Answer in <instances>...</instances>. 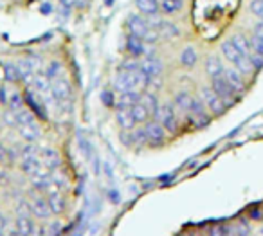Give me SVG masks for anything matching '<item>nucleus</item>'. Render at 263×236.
<instances>
[{"instance_id":"4","label":"nucleus","mask_w":263,"mask_h":236,"mask_svg":"<svg viewBox=\"0 0 263 236\" xmlns=\"http://www.w3.org/2000/svg\"><path fill=\"white\" fill-rule=\"evenodd\" d=\"M29 207H31V216L38 218V220H49L52 216V211L49 207V202L45 196H42V193H36L33 195L29 200Z\"/></svg>"},{"instance_id":"48","label":"nucleus","mask_w":263,"mask_h":236,"mask_svg":"<svg viewBox=\"0 0 263 236\" xmlns=\"http://www.w3.org/2000/svg\"><path fill=\"white\" fill-rule=\"evenodd\" d=\"M6 225H8V220H6V216L2 213H0V234H4V229Z\"/></svg>"},{"instance_id":"10","label":"nucleus","mask_w":263,"mask_h":236,"mask_svg":"<svg viewBox=\"0 0 263 236\" xmlns=\"http://www.w3.org/2000/svg\"><path fill=\"white\" fill-rule=\"evenodd\" d=\"M40 160H42V166L47 168L49 171H54L60 168L62 164V159H60V153L52 148H44L40 150Z\"/></svg>"},{"instance_id":"14","label":"nucleus","mask_w":263,"mask_h":236,"mask_svg":"<svg viewBox=\"0 0 263 236\" xmlns=\"http://www.w3.org/2000/svg\"><path fill=\"white\" fill-rule=\"evenodd\" d=\"M16 130H18L20 137H22L26 142H36L42 135L38 121L36 123H31V124H20V126H16Z\"/></svg>"},{"instance_id":"24","label":"nucleus","mask_w":263,"mask_h":236,"mask_svg":"<svg viewBox=\"0 0 263 236\" xmlns=\"http://www.w3.org/2000/svg\"><path fill=\"white\" fill-rule=\"evenodd\" d=\"M231 42L234 44V47L238 49V51L241 52L243 56H251V52H252V47H251V40H249L245 34H234L233 38H231Z\"/></svg>"},{"instance_id":"31","label":"nucleus","mask_w":263,"mask_h":236,"mask_svg":"<svg viewBox=\"0 0 263 236\" xmlns=\"http://www.w3.org/2000/svg\"><path fill=\"white\" fill-rule=\"evenodd\" d=\"M62 72H63V65L60 62H56V60H52V62H49V65L45 67V70H44V74L49 78V80H56V78H60L62 76Z\"/></svg>"},{"instance_id":"6","label":"nucleus","mask_w":263,"mask_h":236,"mask_svg":"<svg viewBox=\"0 0 263 236\" xmlns=\"http://www.w3.org/2000/svg\"><path fill=\"white\" fill-rule=\"evenodd\" d=\"M144 132H146V137H148V144L150 146H161V144H164V141H166V130H164V126H162L159 121H155V119H148L146 123H144Z\"/></svg>"},{"instance_id":"36","label":"nucleus","mask_w":263,"mask_h":236,"mask_svg":"<svg viewBox=\"0 0 263 236\" xmlns=\"http://www.w3.org/2000/svg\"><path fill=\"white\" fill-rule=\"evenodd\" d=\"M2 123L4 124H8V126H11V128H16L18 126V123H16V114L13 112V110H4V112H2Z\"/></svg>"},{"instance_id":"45","label":"nucleus","mask_w":263,"mask_h":236,"mask_svg":"<svg viewBox=\"0 0 263 236\" xmlns=\"http://www.w3.org/2000/svg\"><path fill=\"white\" fill-rule=\"evenodd\" d=\"M119 139H121V142H123L124 146H132V135H130V132H124V130H121Z\"/></svg>"},{"instance_id":"2","label":"nucleus","mask_w":263,"mask_h":236,"mask_svg":"<svg viewBox=\"0 0 263 236\" xmlns=\"http://www.w3.org/2000/svg\"><path fill=\"white\" fill-rule=\"evenodd\" d=\"M198 98L204 101V105L208 106V110L213 114L215 117H218V116H222L223 112L227 110V106H226V103L220 99V96L216 94L215 90L211 88V85H204V87H200V90H198Z\"/></svg>"},{"instance_id":"46","label":"nucleus","mask_w":263,"mask_h":236,"mask_svg":"<svg viewBox=\"0 0 263 236\" xmlns=\"http://www.w3.org/2000/svg\"><path fill=\"white\" fill-rule=\"evenodd\" d=\"M254 37H258L263 40V20H259V22L254 26Z\"/></svg>"},{"instance_id":"23","label":"nucleus","mask_w":263,"mask_h":236,"mask_svg":"<svg viewBox=\"0 0 263 236\" xmlns=\"http://www.w3.org/2000/svg\"><path fill=\"white\" fill-rule=\"evenodd\" d=\"M197 62H198V55H197V51H195L193 45L184 47L182 52H180V63H182V67L193 69V67L197 65Z\"/></svg>"},{"instance_id":"11","label":"nucleus","mask_w":263,"mask_h":236,"mask_svg":"<svg viewBox=\"0 0 263 236\" xmlns=\"http://www.w3.org/2000/svg\"><path fill=\"white\" fill-rule=\"evenodd\" d=\"M116 121H117V124H119L121 130H124V132H132L137 126L130 108H116Z\"/></svg>"},{"instance_id":"44","label":"nucleus","mask_w":263,"mask_h":236,"mask_svg":"<svg viewBox=\"0 0 263 236\" xmlns=\"http://www.w3.org/2000/svg\"><path fill=\"white\" fill-rule=\"evenodd\" d=\"M8 160H11V152L0 142V164H6Z\"/></svg>"},{"instance_id":"42","label":"nucleus","mask_w":263,"mask_h":236,"mask_svg":"<svg viewBox=\"0 0 263 236\" xmlns=\"http://www.w3.org/2000/svg\"><path fill=\"white\" fill-rule=\"evenodd\" d=\"M249 60H251V63H252V67H254V70H261V69H263V56H261V55H256V52H251Z\"/></svg>"},{"instance_id":"35","label":"nucleus","mask_w":263,"mask_h":236,"mask_svg":"<svg viewBox=\"0 0 263 236\" xmlns=\"http://www.w3.org/2000/svg\"><path fill=\"white\" fill-rule=\"evenodd\" d=\"M249 11L259 20H263V0H251L249 2Z\"/></svg>"},{"instance_id":"51","label":"nucleus","mask_w":263,"mask_h":236,"mask_svg":"<svg viewBox=\"0 0 263 236\" xmlns=\"http://www.w3.org/2000/svg\"><path fill=\"white\" fill-rule=\"evenodd\" d=\"M9 236H22V234H18V232H11Z\"/></svg>"},{"instance_id":"9","label":"nucleus","mask_w":263,"mask_h":236,"mask_svg":"<svg viewBox=\"0 0 263 236\" xmlns=\"http://www.w3.org/2000/svg\"><path fill=\"white\" fill-rule=\"evenodd\" d=\"M126 27H128V33H130L132 37H137V38H141V40H144V37L148 34V31L152 29V26L148 24V20H144L143 16H139V15L128 16Z\"/></svg>"},{"instance_id":"32","label":"nucleus","mask_w":263,"mask_h":236,"mask_svg":"<svg viewBox=\"0 0 263 236\" xmlns=\"http://www.w3.org/2000/svg\"><path fill=\"white\" fill-rule=\"evenodd\" d=\"M24 106H26L24 94H22V92H18V90H15V92H13V96H11V99H9V103H8V108L13 110V112H18V110H22Z\"/></svg>"},{"instance_id":"29","label":"nucleus","mask_w":263,"mask_h":236,"mask_svg":"<svg viewBox=\"0 0 263 236\" xmlns=\"http://www.w3.org/2000/svg\"><path fill=\"white\" fill-rule=\"evenodd\" d=\"M132 116H134V119H136L137 124H144L148 119H150V112H148L146 108H144L141 103H137V105L132 106Z\"/></svg>"},{"instance_id":"52","label":"nucleus","mask_w":263,"mask_h":236,"mask_svg":"<svg viewBox=\"0 0 263 236\" xmlns=\"http://www.w3.org/2000/svg\"><path fill=\"white\" fill-rule=\"evenodd\" d=\"M0 119H2V112H0Z\"/></svg>"},{"instance_id":"21","label":"nucleus","mask_w":263,"mask_h":236,"mask_svg":"<svg viewBox=\"0 0 263 236\" xmlns=\"http://www.w3.org/2000/svg\"><path fill=\"white\" fill-rule=\"evenodd\" d=\"M42 168V160L40 155H33V157H22V162H20V170L24 171L26 175H33L36 173L38 170Z\"/></svg>"},{"instance_id":"40","label":"nucleus","mask_w":263,"mask_h":236,"mask_svg":"<svg viewBox=\"0 0 263 236\" xmlns=\"http://www.w3.org/2000/svg\"><path fill=\"white\" fill-rule=\"evenodd\" d=\"M16 213H18V216H31L29 202H27V200H22V202L16 206Z\"/></svg>"},{"instance_id":"5","label":"nucleus","mask_w":263,"mask_h":236,"mask_svg":"<svg viewBox=\"0 0 263 236\" xmlns=\"http://www.w3.org/2000/svg\"><path fill=\"white\" fill-rule=\"evenodd\" d=\"M211 88L220 96V99L226 103L227 108H229V106H233L234 103H236V96L238 94L229 87V85H227V81L223 80V76L211 78Z\"/></svg>"},{"instance_id":"12","label":"nucleus","mask_w":263,"mask_h":236,"mask_svg":"<svg viewBox=\"0 0 263 236\" xmlns=\"http://www.w3.org/2000/svg\"><path fill=\"white\" fill-rule=\"evenodd\" d=\"M141 72H143L148 80H150V78H159L162 72V62L154 58V56H150V58H146L144 62H141Z\"/></svg>"},{"instance_id":"3","label":"nucleus","mask_w":263,"mask_h":236,"mask_svg":"<svg viewBox=\"0 0 263 236\" xmlns=\"http://www.w3.org/2000/svg\"><path fill=\"white\" fill-rule=\"evenodd\" d=\"M24 101H26V108H29L31 112H33L34 116H36V119L45 121L49 117L47 106H45V103L42 101V98L31 87L27 88L26 92H24Z\"/></svg>"},{"instance_id":"27","label":"nucleus","mask_w":263,"mask_h":236,"mask_svg":"<svg viewBox=\"0 0 263 236\" xmlns=\"http://www.w3.org/2000/svg\"><path fill=\"white\" fill-rule=\"evenodd\" d=\"M4 78H6V81H9V83H13V85L22 81L18 65H15V63H4Z\"/></svg>"},{"instance_id":"33","label":"nucleus","mask_w":263,"mask_h":236,"mask_svg":"<svg viewBox=\"0 0 263 236\" xmlns=\"http://www.w3.org/2000/svg\"><path fill=\"white\" fill-rule=\"evenodd\" d=\"M234 232H236V236H251V232H252L251 222H249L247 218L238 220L236 225H234Z\"/></svg>"},{"instance_id":"15","label":"nucleus","mask_w":263,"mask_h":236,"mask_svg":"<svg viewBox=\"0 0 263 236\" xmlns=\"http://www.w3.org/2000/svg\"><path fill=\"white\" fill-rule=\"evenodd\" d=\"M47 202H49V207H51L52 214H63L65 213V207H67V202H65V196H63L62 191H49L47 193Z\"/></svg>"},{"instance_id":"17","label":"nucleus","mask_w":263,"mask_h":236,"mask_svg":"<svg viewBox=\"0 0 263 236\" xmlns=\"http://www.w3.org/2000/svg\"><path fill=\"white\" fill-rule=\"evenodd\" d=\"M204 70L209 78H218V76H223L226 67H223L222 60H220L218 56H208L204 63Z\"/></svg>"},{"instance_id":"49","label":"nucleus","mask_w":263,"mask_h":236,"mask_svg":"<svg viewBox=\"0 0 263 236\" xmlns=\"http://www.w3.org/2000/svg\"><path fill=\"white\" fill-rule=\"evenodd\" d=\"M62 2L63 8H72V6H76V0H60Z\"/></svg>"},{"instance_id":"50","label":"nucleus","mask_w":263,"mask_h":236,"mask_svg":"<svg viewBox=\"0 0 263 236\" xmlns=\"http://www.w3.org/2000/svg\"><path fill=\"white\" fill-rule=\"evenodd\" d=\"M105 4H106V6H112V4H114V0H105Z\"/></svg>"},{"instance_id":"18","label":"nucleus","mask_w":263,"mask_h":236,"mask_svg":"<svg viewBox=\"0 0 263 236\" xmlns=\"http://www.w3.org/2000/svg\"><path fill=\"white\" fill-rule=\"evenodd\" d=\"M126 51L130 52L132 58H139V56H143L144 52H146V44H144L141 38L128 34V38H126Z\"/></svg>"},{"instance_id":"7","label":"nucleus","mask_w":263,"mask_h":236,"mask_svg":"<svg viewBox=\"0 0 263 236\" xmlns=\"http://www.w3.org/2000/svg\"><path fill=\"white\" fill-rule=\"evenodd\" d=\"M51 90H52L54 101H70V99H72V85H70V81L63 76L52 80Z\"/></svg>"},{"instance_id":"28","label":"nucleus","mask_w":263,"mask_h":236,"mask_svg":"<svg viewBox=\"0 0 263 236\" xmlns=\"http://www.w3.org/2000/svg\"><path fill=\"white\" fill-rule=\"evenodd\" d=\"M161 11L166 13V15H175L182 9L184 0H161Z\"/></svg>"},{"instance_id":"25","label":"nucleus","mask_w":263,"mask_h":236,"mask_svg":"<svg viewBox=\"0 0 263 236\" xmlns=\"http://www.w3.org/2000/svg\"><path fill=\"white\" fill-rule=\"evenodd\" d=\"M139 103L148 110V112H150V116H154L155 110H157L159 105H161V103H159V99H157V96H155L154 92H144V94L141 96Z\"/></svg>"},{"instance_id":"26","label":"nucleus","mask_w":263,"mask_h":236,"mask_svg":"<svg viewBox=\"0 0 263 236\" xmlns=\"http://www.w3.org/2000/svg\"><path fill=\"white\" fill-rule=\"evenodd\" d=\"M130 135H132V146H136V148H144V146H148V137L143 126H139V128L136 126L130 132Z\"/></svg>"},{"instance_id":"20","label":"nucleus","mask_w":263,"mask_h":236,"mask_svg":"<svg viewBox=\"0 0 263 236\" xmlns=\"http://www.w3.org/2000/svg\"><path fill=\"white\" fill-rule=\"evenodd\" d=\"M191 103H193V96H191L190 92H177V94L173 96V106L179 108L180 112H184V114L190 112Z\"/></svg>"},{"instance_id":"43","label":"nucleus","mask_w":263,"mask_h":236,"mask_svg":"<svg viewBox=\"0 0 263 236\" xmlns=\"http://www.w3.org/2000/svg\"><path fill=\"white\" fill-rule=\"evenodd\" d=\"M60 232H62V224L58 220L52 222L51 225H47V236H60Z\"/></svg>"},{"instance_id":"13","label":"nucleus","mask_w":263,"mask_h":236,"mask_svg":"<svg viewBox=\"0 0 263 236\" xmlns=\"http://www.w3.org/2000/svg\"><path fill=\"white\" fill-rule=\"evenodd\" d=\"M141 96H143L141 90H130L116 96V108H132L141 101Z\"/></svg>"},{"instance_id":"38","label":"nucleus","mask_w":263,"mask_h":236,"mask_svg":"<svg viewBox=\"0 0 263 236\" xmlns=\"http://www.w3.org/2000/svg\"><path fill=\"white\" fill-rule=\"evenodd\" d=\"M24 60H26V63L34 70V72H38V69L42 67V58H40V56H36V55H27Z\"/></svg>"},{"instance_id":"53","label":"nucleus","mask_w":263,"mask_h":236,"mask_svg":"<svg viewBox=\"0 0 263 236\" xmlns=\"http://www.w3.org/2000/svg\"><path fill=\"white\" fill-rule=\"evenodd\" d=\"M0 236H4V234H0Z\"/></svg>"},{"instance_id":"34","label":"nucleus","mask_w":263,"mask_h":236,"mask_svg":"<svg viewBox=\"0 0 263 236\" xmlns=\"http://www.w3.org/2000/svg\"><path fill=\"white\" fill-rule=\"evenodd\" d=\"M119 69L121 70H128V72H134V70H141V62L137 58L124 60V62L119 65Z\"/></svg>"},{"instance_id":"39","label":"nucleus","mask_w":263,"mask_h":236,"mask_svg":"<svg viewBox=\"0 0 263 236\" xmlns=\"http://www.w3.org/2000/svg\"><path fill=\"white\" fill-rule=\"evenodd\" d=\"M208 236H227V227L226 225H211L208 231Z\"/></svg>"},{"instance_id":"1","label":"nucleus","mask_w":263,"mask_h":236,"mask_svg":"<svg viewBox=\"0 0 263 236\" xmlns=\"http://www.w3.org/2000/svg\"><path fill=\"white\" fill-rule=\"evenodd\" d=\"M154 119L164 126L166 134H177L179 132V117H177V108L172 103L166 105H159V108L155 110Z\"/></svg>"},{"instance_id":"8","label":"nucleus","mask_w":263,"mask_h":236,"mask_svg":"<svg viewBox=\"0 0 263 236\" xmlns=\"http://www.w3.org/2000/svg\"><path fill=\"white\" fill-rule=\"evenodd\" d=\"M223 80L227 81V85H229V87L233 88L238 96L245 94V90H247L245 76H241L234 67H226V70H223Z\"/></svg>"},{"instance_id":"41","label":"nucleus","mask_w":263,"mask_h":236,"mask_svg":"<svg viewBox=\"0 0 263 236\" xmlns=\"http://www.w3.org/2000/svg\"><path fill=\"white\" fill-rule=\"evenodd\" d=\"M251 47H252V52L256 55H261L263 56V40L258 37H252L251 38Z\"/></svg>"},{"instance_id":"30","label":"nucleus","mask_w":263,"mask_h":236,"mask_svg":"<svg viewBox=\"0 0 263 236\" xmlns=\"http://www.w3.org/2000/svg\"><path fill=\"white\" fill-rule=\"evenodd\" d=\"M13 92H15V87H13V83H9V81L0 83V105L8 108V103H9V99H11Z\"/></svg>"},{"instance_id":"54","label":"nucleus","mask_w":263,"mask_h":236,"mask_svg":"<svg viewBox=\"0 0 263 236\" xmlns=\"http://www.w3.org/2000/svg\"><path fill=\"white\" fill-rule=\"evenodd\" d=\"M261 231H263V229H261Z\"/></svg>"},{"instance_id":"37","label":"nucleus","mask_w":263,"mask_h":236,"mask_svg":"<svg viewBox=\"0 0 263 236\" xmlns=\"http://www.w3.org/2000/svg\"><path fill=\"white\" fill-rule=\"evenodd\" d=\"M101 101H103V105H106L108 108H116V96H114L112 90H103Z\"/></svg>"},{"instance_id":"19","label":"nucleus","mask_w":263,"mask_h":236,"mask_svg":"<svg viewBox=\"0 0 263 236\" xmlns=\"http://www.w3.org/2000/svg\"><path fill=\"white\" fill-rule=\"evenodd\" d=\"M136 6L139 9V13H143L144 16H155L161 11V6H159V0H136Z\"/></svg>"},{"instance_id":"16","label":"nucleus","mask_w":263,"mask_h":236,"mask_svg":"<svg viewBox=\"0 0 263 236\" xmlns=\"http://www.w3.org/2000/svg\"><path fill=\"white\" fill-rule=\"evenodd\" d=\"M154 29H157L159 37H164V38H175L180 34L179 27L172 22H166V20H154V24H150Z\"/></svg>"},{"instance_id":"47","label":"nucleus","mask_w":263,"mask_h":236,"mask_svg":"<svg viewBox=\"0 0 263 236\" xmlns=\"http://www.w3.org/2000/svg\"><path fill=\"white\" fill-rule=\"evenodd\" d=\"M40 11L44 13V15H51V13H52V6L49 4V2H45V4H42Z\"/></svg>"},{"instance_id":"22","label":"nucleus","mask_w":263,"mask_h":236,"mask_svg":"<svg viewBox=\"0 0 263 236\" xmlns=\"http://www.w3.org/2000/svg\"><path fill=\"white\" fill-rule=\"evenodd\" d=\"M36 227V222L31 216H16V232L22 236H31Z\"/></svg>"}]
</instances>
